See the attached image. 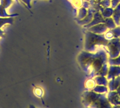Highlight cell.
<instances>
[{
	"mask_svg": "<svg viewBox=\"0 0 120 108\" xmlns=\"http://www.w3.org/2000/svg\"><path fill=\"white\" fill-rule=\"evenodd\" d=\"M16 1H17V2H20V0H16Z\"/></svg>",
	"mask_w": 120,
	"mask_h": 108,
	"instance_id": "obj_6",
	"label": "cell"
},
{
	"mask_svg": "<svg viewBox=\"0 0 120 108\" xmlns=\"http://www.w3.org/2000/svg\"><path fill=\"white\" fill-rule=\"evenodd\" d=\"M13 1L12 0H0V5L5 8H8L12 5Z\"/></svg>",
	"mask_w": 120,
	"mask_h": 108,
	"instance_id": "obj_3",
	"label": "cell"
},
{
	"mask_svg": "<svg viewBox=\"0 0 120 108\" xmlns=\"http://www.w3.org/2000/svg\"><path fill=\"white\" fill-rule=\"evenodd\" d=\"M21 2H22L24 4L26 5V7L29 9H31V1L32 0H20Z\"/></svg>",
	"mask_w": 120,
	"mask_h": 108,
	"instance_id": "obj_4",
	"label": "cell"
},
{
	"mask_svg": "<svg viewBox=\"0 0 120 108\" xmlns=\"http://www.w3.org/2000/svg\"><path fill=\"white\" fill-rule=\"evenodd\" d=\"M14 23V17H0V29L5 24H12Z\"/></svg>",
	"mask_w": 120,
	"mask_h": 108,
	"instance_id": "obj_1",
	"label": "cell"
},
{
	"mask_svg": "<svg viewBox=\"0 0 120 108\" xmlns=\"http://www.w3.org/2000/svg\"><path fill=\"white\" fill-rule=\"evenodd\" d=\"M4 34H5V32L0 29V37H4Z\"/></svg>",
	"mask_w": 120,
	"mask_h": 108,
	"instance_id": "obj_5",
	"label": "cell"
},
{
	"mask_svg": "<svg viewBox=\"0 0 120 108\" xmlns=\"http://www.w3.org/2000/svg\"><path fill=\"white\" fill-rule=\"evenodd\" d=\"M18 14H8L6 11V8H5L4 7H2L0 5V17H17Z\"/></svg>",
	"mask_w": 120,
	"mask_h": 108,
	"instance_id": "obj_2",
	"label": "cell"
}]
</instances>
